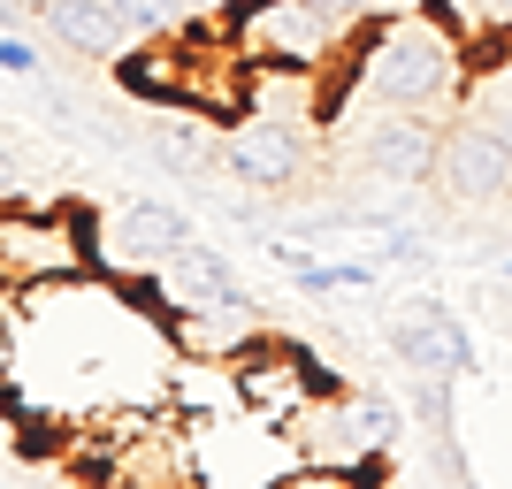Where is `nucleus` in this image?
<instances>
[{
    "mask_svg": "<svg viewBox=\"0 0 512 489\" xmlns=\"http://www.w3.org/2000/svg\"><path fill=\"white\" fill-rule=\"evenodd\" d=\"M344 77H329L337 85V100H360V107H413V115H444V107H459V92H467V39H459V23L444 16V8H413V0H398V8H383V16H367L360 31H352V54H344ZM337 115V107H329Z\"/></svg>",
    "mask_w": 512,
    "mask_h": 489,
    "instance_id": "1",
    "label": "nucleus"
},
{
    "mask_svg": "<svg viewBox=\"0 0 512 489\" xmlns=\"http://www.w3.org/2000/svg\"><path fill=\"white\" fill-rule=\"evenodd\" d=\"M360 23L337 16L329 0H237L230 46L245 62H291V69H337L352 54Z\"/></svg>",
    "mask_w": 512,
    "mask_h": 489,
    "instance_id": "2",
    "label": "nucleus"
},
{
    "mask_svg": "<svg viewBox=\"0 0 512 489\" xmlns=\"http://www.w3.org/2000/svg\"><path fill=\"white\" fill-rule=\"evenodd\" d=\"M92 214L77 207H39V199H8L0 207V283L8 291H39V283L85 276L92 268Z\"/></svg>",
    "mask_w": 512,
    "mask_h": 489,
    "instance_id": "3",
    "label": "nucleus"
},
{
    "mask_svg": "<svg viewBox=\"0 0 512 489\" xmlns=\"http://www.w3.org/2000/svg\"><path fill=\"white\" fill-rule=\"evenodd\" d=\"M192 428V467L199 482H291L299 474V444H291V428L253 413V405H230V413H199Z\"/></svg>",
    "mask_w": 512,
    "mask_h": 489,
    "instance_id": "4",
    "label": "nucleus"
},
{
    "mask_svg": "<svg viewBox=\"0 0 512 489\" xmlns=\"http://www.w3.org/2000/svg\"><path fill=\"white\" fill-rule=\"evenodd\" d=\"M314 161V130L306 123H276V115H245L222 130V176L237 192H291Z\"/></svg>",
    "mask_w": 512,
    "mask_h": 489,
    "instance_id": "5",
    "label": "nucleus"
},
{
    "mask_svg": "<svg viewBox=\"0 0 512 489\" xmlns=\"http://www.w3.org/2000/svg\"><path fill=\"white\" fill-rule=\"evenodd\" d=\"M184 237H192V214L184 207L138 199V207H123L107 230H92V268H100V276H123V283H153L161 260H169Z\"/></svg>",
    "mask_w": 512,
    "mask_h": 489,
    "instance_id": "6",
    "label": "nucleus"
},
{
    "mask_svg": "<svg viewBox=\"0 0 512 489\" xmlns=\"http://www.w3.org/2000/svg\"><path fill=\"white\" fill-rule=\"evenodd\" d=\"M321 390H337V375H329L314 352H299V344H268L260 337L253 352H237V398L253 405V413H268V421L306 413Z\"/></svg>",
    "mask_w": 512,
    "mask_h": 489,
    "instance_id": "7",
    "label": "nucleus"
},
{
    "mask_svg": "<svg viewBox=\"0 0 512 489\" xmlns=\"http://www.w3.org/2000/svg\"><path fill=\"white\" fill-rule=\"evenodd\" d=\"M436 184H444L451 207H490V199L512 192V146L490 123H444L436 138Z\"/></svg>",
    "mask_w": 512,
    "mask_h": 489,
    "instance_id": "8",
    "label": "nucleus"
},
{
    "mask_svg": "<svg viewBox=\"0 0 512 489\" xmlns=\"http://www.w3.org/2000/svg\"><path fill=\"white\" fill-rule=\"evenodd\" d=\"M436 138L444 123L436 115H413V107H375L360 130V161L390 184H428L436 176Z\"/></svg>",
    "mask_w": 512,
    "mask_h": 489,
    "instance_id": "9",
    "label": "nucleus"
},
{
    "mask_svg": "<svg viewBox=\"0 0 512 489\" xmlns=\"http://www.w3.org/2000/svg\"><path fill=\"white\" fill-rule=\"evenodd\" d=\"M390 344H398V360L413 367V375H467L474 367V344L467 329L451 321V306H436V298H413L406 314H390Z\"/></svg>",
    "mask_w": 512,
    "mask_h": 489,
    "instance_id": "10",
    "label": "nucleus"
},
{
    "mask_svg": "<svg viewBox=\"0 0 512 489\" xmlns=\"http://www.w3.org/2000/svg\"><path fill=\"white\" fill-rule=\"evenodd\" d=\"M161 314H169V344L192 352V360H237V352H253L268 337L253 298H230V306H161Z\"/></svg>",
    "mask_w": 512,
    "mask_h": 489,
    "instance_id": "11",
    "label": "nucleus"
},
{
    "mask_svg": "<svg viewBox=\"0 0 512 489\" xmlns=\"http://www.w3.org/2000/svg\"><path fill=\"white\" fill-rule=\"evenodd\" d=\"M153 298H161V306H230V298H245V283H237L230 253H214L207 237H184V245L161 260Z\"/></svg>",
    "mask_w": 512,
    "mask_h": 489,
    "instance_id": "12",
    "label": "nucleus"
},
{
    "mask_svg": "<svg viewBox=\"0 0 512 489\" xmlns=\"http://www.w3.org/2000/svg\"><path fill=\"white\" fill-rule=\"evenodd\" d=\"M39 23H46V39H62L69 54H85V62H107V54L130 39V23H123L115 0H39Z\"/></svg>",
    "mask_w": 512,
    "mask_h": 489,
    "instance_id": "13",
    "label": "nucleus"
},
{
    "mask_svg": "<svg viewBox=\"0 0 512 489\" xmlns=\"http://www.w3.org/2000/svg\"><path fill=\"white\" fill-rule=\"evenodd\" d=\"M161 405H176L184 421L245 405V398H237V360H192V352H176V360H169V390H161Z\"/></svg>",
    "mask_w": 512,
    "mask_h": 489,
    "instance_id": "14",
    "label": "nucleus"
},
{
    "mask_svg": "<svg viewBox=\"0 0 512 489\" xmlns=\"http://www.w3.org/2000/svg\"><path fill=\"white\" fill-rule=\"evenodd\" d=\"M115 77H123L138 100H153V107H184V77H192V54L161 31L153 46H138V54H123L115 62Z\"/></svg>",
    "mask_w": 512,
    "mask_h": 489,
    "instance_id": "15",
    "label": "nucleus"
},
{
    "mask_svg": "<svg viewBox=\"0 0 512 489\" xmlns=\"http://www.w3.org/2000/svg\"><path fill=\"white\" fill-rule=\"evenodd\" d=\"M123 8V23L138 31V39H161V31H176V0H115Z\"/></svg>",
    "mask_w": 512,
    "mask_h": 489,
    "instance_id": "16",
    "label": "nucleus"
},
{
    "mask_svg": "<svg viewBox=\"0 0 512 489\" xmlns=\"http://www.w3.org/2000/svg\"><path fill=\"white\" fill-rule=\"evenodd\" d=\"M39 46L23 39V31H0V77H39Z\"/></svg>",
    "mask_w": 512,
    "mask_h": 489,
    "instance_id": "17",
    "label": "nucleus"
},
{
    "mask_svg": "<svg viewBox=\"0 0 512 489\" xmlns=\"http://www.w3.org/2000/svg\"><path fill=\"white\" fill-rule=\"evenodd\" d=\"M8 352H16V291L0 283V367H8Z\"/></svg>",
    "mask_w": 512,
    "mask_h": 489,
    "instance_id": "18",
    "label": "nucleus"
},
{
    "mask_svg": "<svg viewBox=\"0 0 512 489\" xmlns=\"http://www.w3.org/2000/svg\"><path fill=\"white\" fill-rule=\"evenodd\" d=\"M8 199H23V169H16V153L0 146V207H8Z\"/></svg>",
    "mask_w": 512,
    "mask_h": 489,
    "instance_id": "19",
    "label": "nucleus"
},
{
    "mask_svg": "<svg viewBox=\"0 0 512 489\" xmlns=\"http://www.w3.org/2000/svg\"><path fill=\"white\" fill-rule=\"evenodd\" d=\"M31 23V0H0V31H23Z\"/></svg>",
    "mask_w": 512,
    "mask_h": 489,
    "instance_id": "20",
    "label": "nucleus"
},
{
    "mask_svg": "<svg viewBox=\"0 0 512 489\" xmlns=\"http://www.w3.org/2000/svg\"><path fill=\"white\" fill-rule=\"evenodd\" d=\"M176 8H184V16H230L237 0H176Z\"/></svg>",
    "mask_w": 512,
    "mask_h": 489,
    "instance_id": "21",
    "label": "nucleus"
},
{
    "mask_svg": "<svg viewBox=\"0 0 512 489\" xmlns=\"http://www.w3.org/2000/svg\"><path fill=\"white\" fill-rule=\"evenodd\" d=\"M8 428H16V421H8V390H0V436H8Z\"/></svg>",
    "mask_w": 512,
    "mask_h": 489,
    "instance_id": "22",
    "label": "nucleus"
},
{
    "mask_svg": "<svg viewBox=\"0 0 512 489\" xmlns=\"http://www.w3.org/2000/svg\"><path fill=\"white\" fill-rule=\"evenodd\" d=\"M505 337H512V306H505Z\"/></svg>",
    "mask_w": 512,
    "mask_h": 489,
    "instance_id": "23",
    "label": "nucleus"
}]
</instances>
